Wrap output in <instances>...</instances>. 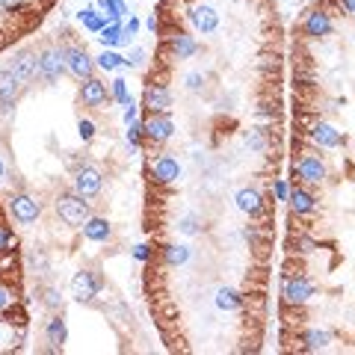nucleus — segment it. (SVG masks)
I'll use <instances>...</instances> for the list:
<instances>
[{"mask_svg": "<svg viewBox=\"0 0 355 355\" xmlns=\"http://www.w3.org/2000/svg\"><path fill=\"white\" fill-rule=\"evenodd\" d=\"M57 216L65 222V225L83 228V222L92 216V210H89V202L80 193H62L57 198Z\"/></svg>", "mask_w": 355, "mask_h": 355, "instance_id": "nucleus-1", "label": "nucleus"}, {"mask_svg": "<svg viewBox=\"0 0 355 355\" xmlns=\"http://www.w3.org/2000/svg\"><path fill=\"white\" fill-rule=\"evenodd\" d=\"M69 71L65 69V57L60 48H44L39 51V80H44L48 86L60 83V77Z\"/></svg>", "mask_w": 355, "mask_h": 355, "instance_id": "nucleus-2", "label": "nucleus"}, {"mask_svg": "<svg viewBox=\"0 0 355 355\" xmlns=\"http://www.w3.org/2000/svg\"><path fill=\"white\" fill-rule=\"evenodd\" d=\"M6 207H9V214H12V219L18 222V225H33V222L42 216V205L33 196H27V193L9 196Z\"/></svg>", "mask_w": 355, "mask_h": 355, "instance_id": "nucleus-3", "label": "nucleus"}, {"mask_svg": "<svg viewBox=\"0 0 355 355\" xmlns=\"http://www.w3.org/2000/svg\"><path fill=\"white\" fill-rule=\"evenodd\" d=\"M101 287H104V275L98 272V270H80L71 279V291H74V296L80 299V302L95 299L98 293H101Z\"/></svg>", "mask_w": 355, "mask_h": 355, "instance_id": "nucleus-4", "label": "nucleus"}, {"mask_svg": "<svg viewBox=\"0 0 355 355\" xmlns=\"http://www.w3.org/2000/svg\"><path fill=\"white\" fill-rule=\"evenodd\" d=\"M62 57H65V69H69V74L77 77V80H86V77L95 74V65L98 62L89 57L83 48H65Z\"/></svg>", "mask_w": 355, "mask_h": 355, "instance_id": "nucleus-5", "label": "nucleus"}, {"mask_svg": "<svg viewBox=\"0 0 355 355\" xmlns=\"http://www.w3.org/2000/svg\"><path fill=\"white\" fill-rule=\"evenodd\" d=\"M24 89L27 86L18 80V74L12 69H0V110H3V113L6 110H12Z\"/></svg>", "mask_w": 355, "mask_h": 355, "instance_id": "nucleus-6", "label": "nucleus"}, {"mask_svg": "<svg viewBox=\"0 0 355 355\" xmlns=\"http://www.w3.org/2000/svg\"><path fill=\"white\" fill-rule=\"evenodd\" d=\"M101 187H104V178L95 166H80L74 172V193H80L83 198H95L101 193Z\"/></svg>", "mask_w": 355, "mask_h": 355, "instance_id": "nucleus-7", "label": "nucleus"}, {"mask_svg": "<svg viewBox=\"0 0 355 355\" xmlns=\"http://www.w3.org/2000/svg\"><path fill=\"white\" fill-rule=\"evenodd\" d=\"M175 133V121L169 113H151V119L146 121V139L154 146H163L166 139H172Z\"/></svg>", "mask_w": 355, "mask_h": 355, "instance_id": "nucleus-8", "label": "nucleus"}, {"mask_svg": "<svg viewBox=\"0 0 355 355\" xmlns=\"http://www.w3.org/2000/svg\"><path fill=\"white\" fill-rule=\"evenodd\" d=\"M151 178L157 181L160 187H169V184H178V178H181V163H178L172 154H160L157 160L151 166Z\"/></svg>", "mask_w": 355, "mask_h": 355, "instance_id": "nucleus-9", "label": "nucleus"}, {"mask_svg": "<svg viewBox=\"0 0 355 355\" xmlns=\"http://www.w3.org/2000/svg\"><path fill=\"white\" fill-rule=\"evenodd\" d=\"M190 21H193V27L202 33V36H210V33H216L219 30V12L210 3H198L190 9Z\"/></svg>", "mask_w": 355, "mask_h": 355, "instance_id": "nucleus-10", "label": "nucleus"}, {"mask_svg": "<svg viewBox=\"0 0 355 355\" xmlns=\"http://www.w3.org/2000/svg\"><path fill=\"white\" fill-rule=\"evenodd\" d=\"M15 74H18V80L30 86L33 80H39V53H30V51H21L18 57L12 60V65H9Z\"/></svg>", "mask_w": 355, "mask_h": 355, "instance_id": "nucleus-11", "label": "nucleus"}, {"mask_svg": "<svg viewBox=\"0 0 355 355\" xmlns=\"http://www.w3.org/2000/svg\"><path fill=\"white\" fill-rule=\"evenodd\" d=\"M311 296H314V284H311L305 275H291V279H284V299L291 305H302Z\"/></svg>", "mask_w": 355, "mask_h": 355, "instance_id": "nucleus-12", "label": "nucleus"}, {"mask_svg": "<svg viewBox=\"0 0 355 355\" xmlns=\"http://www.w3.org/2000/svg\"><path fill=\"white\" fill-rule=\"evenodd\" d=\"M80 101L83 107H101L107 101V83H101L98 77L80 80Z\"/></svg>", "mask_w": 355, "mask_h": 355, "instance_id": "nucleus-13", "label": "nucleus"}, {"mask_svg": "<svg viewBox=\"0 0 355 355\" xmlns=\"http://www.w3.org/2000/svg\"><path fill=\"white\" fill-rule=\"evenodd\" d=\"M296 175L302 178L305 184H323L326 181V166L320 163V157H314V154H305L296 166Z\"/></svg>", "mask_w": 355, "mask_h": 355, "instance_id": "nucleus-14", "label": "nucleus"}, {"mask_svg": "<svg viewBox=\"0 0 355 355\" xmlns=\"http://www.w3.org/2000/svg\"><path fill=\"white\" fill-rule=\"evenodd\" d=\"M234 202L246 216H261L263 214V198H261V193L254 190V187H243V190H237Z\"/></svg>", "mask_w": 355, "mask_h": 355, "instance_id": "nucleus-15", "label": "nucleus"}, {"mask_svg": "<svg viewBox=\"0 0 355 355\" xmlns=\"http://www.w3.org/2000/svg\"><path fill=\"white\" fill-rule=\"evenodd\" d=\"M311 139H314L320 148H340L343 146V133L335 130L331 125H326V121L314 125V130H311Z\"/></svg>", "mask_w": 355, "mask_h": 355, "instance_id": "nucleus-16", "label": "nucleus"}, {"mask_svg": "<svg viewBox=\"0 0 355 355\" xmlns=\"http://www.w3.org/2000/svg\"><path fill=\"white\" fill-rule=\"evenodd\" d=\"M83 237L92 240V243H107L110 237H113V225L101 216H89L83 222Z\"/></svg>", "mask_w": 355, "mask_h": 355, "instance_id": "nucleus-17", "label": "nucleus"}, {"mask_svg": "<svg viewBox=\"0 0 355 355\" xmlns=\"http://www.w3.org/2000/svg\"><path fill=\"white\" fill-rule=\"evenodd\" d=\"M146 107L151 110V113H166V110L172 107V92L160 83H154L146 89Z\"/></svg>", "mask_w": 355, "mask_h": 355, "instance_id": "nucleus-18", "label": "nucleus"}, {"mask_svg": "<svg viewBox=\"0 0 355 355\" xmlns=\"http://www.w3.org/2000/svg\"><path fill=\"white\" fill-rule=\"evenodd\" d=\"M305 33L311 39H323L331 33V18L329 12H323V9H314L308 18H305Z\"/></svg>", "mask_w": 355, "mask_h": 355, "instance_id": "nucleus-19", "label": "nucleus"}, {"mask_svg": "<svg viewBox=\"0 0 355 355\" xmlns=\"http://www.w3.org/2000/svg\"><path fill=\"white\" fill-rule=\"evenodd\" d=\"M169 48H172V53L178 60H190L193 53L198 51V44H196L193 36H187V33H175V36L169 39Z\"/></svg>", "mask_w": 355, "mask_h": 355, "instance_id": "nucleus-20", "label": "nucleus"}, {"mask_svg": "<svg viewBox=\"0 0 355 355\" xmlns=\"http://www.w3.org/2000/svg\"><path fill=\"white\" fill-rule=\"evenodd\" d=\"M287 202H291V210L296 216H305V214H314V196L305 193V190H291V196H287Z\"/></svg>", "mask_w": 355, "mask_h": 355, "instance_id": "nucleus-21", "label": "nucleus"}, {"mask_svg": "<svg viewBox=\"0 0 355 355\" xmlns=\"http://www.w3.org/2000/svg\"><path fill=\"white\" fill-rule=\"evenodd\" d=\"M69 340V326H65L62 317H51L48 323V343L53 349H62V343Z\"/></svg>", "mask_w": 355, "mask_h": 355, "instance_id": "nucleus-22", "label": "nucleus"}, {"mask_svg": "<svg viewBox=\"0 0 355 355\" xmlns=\"http://www.w3.org/2000/svg\"><path fill=\"white\" fill-rule=\"evenodd\" d=\"M305 349L308 352H317V349H326L329 343H331V331H326V329H311V331H305Z\"/></svg>", "mask_w": 355, "mask_h": 355, "instance_id": "nucleus-23", "label": "nucleus"}, {"mask_svg": "<svg viewBox=\"0 0 355 355\" xmlns=\"http://www.w3.org/2000/svg\"><path fill=\"white\" fill-rule=\"evenodd\" d=\"M77 18H80V24L89 30V33H101L104 27H107V21H104V15L98 12L95 6H86L83 12H77Z\"/></svg>", "mask_w": 355, "mask_h": 355, "instance_id": "nucleus-24", "label": "nucleus"}, {"mask_svg": "<svg viewBox=\"0 0 355 355\" xmlns=\"http://www.w3.org/2000/svg\"><path fill=\"white\" fill-rule=\"evenodd\" d=\"M240 305H243V299L234 287H219L216 291V308L219 311H237Z\"/></svg>", "mask_w": 355, "mask_h": 355, "instance_id": "nucleus-25", "label": "nucleus"}, {"mask_svg": "<svg viewBox=\"0 0 355 355\" xmlns=\"http://www.w3.org/2000/svg\"><path fill=\"white\" fill-rule=\"evenodd\" d=\"M121 21H110V24L98 33V39H101L104 48H116V44H121Z\"/></svg>", "mask_w": 355, "mask_h": 355, "instance_id": "nucleus-26", "label": "nucleus"}, {"mask_svg": "<svg viewBox=\"0 0 355 355\" xmlns=\"http://www.w3.org/2000/svg\"><path fill=\"white\" fill-rule=\"evenodd\" d=\"M163 261L169 263V266H184L187 261H190V246H166L163 249Z\"/></svg>", "mask_w": 355, "mask_h": 355, "instance_id": "nucleus-27", "label": "nucleus"}, {"mask_svg": "<svg viewBox=\"0 0 355 355\" xmlns=\"http://www.w3.org/2000/svg\"><path fill=\"white\" fill-rule=\"evenodd\" d=\"M121 65H125V57H119V53L110 51V48H104L101 57H98V69H104V71H116Z\"/></svg>", "mask_w": 355, "mask_h": 355, "instance_id": "nucleus-28", "label": "nucleus"}, {"mask_svg": "<svg viewBox=\"0 0 355 355\" xmlns=\"http://www.w3.org/2000/svg\"><path fill=\"white\" fill-rule=\"evenodd\" d=\"M178 231H181V234H190V237H196V234H202V219L198 216H184L181 222H178Z\"/></svg>", "mask_w": 355, "mask_h": 355, "instance_id": "nucleus-29", "label": "nucleus"}, {"mask_svg": "<svg viewBox=\"0 0 355 355\" xmlns=\"http://www.w3.org/2000/svg\"><path fill=\"white\" fill-rule=\"evenodd\" d=\"M42 302H44V308L60 311L62 308V293L57 291V287H44V291H42Z\"/></svg>", "mask_w": 355, "mask_h": 355, "instance_id": "nucleus-30", "label": "nucleus"}, {"mask_svg": "<svg viewBox=\"0 0 355 355\" xmlns=\"http://www.w3.org/2000/svg\"><path fill=\"white\" fill-rule=\"evenodd\" d=\"M113 98H116V101H119L121 107H128V104L133 101L130 92H128V80H121V77H116V80H113Z\"/></svg>", "mask_w": 355, "mask_h": 355, "instance_id": "nucleus-31", "label": "nucleus"}, {"mask_svg": "<svg viewBox=\"0 0 355 355\" xmlns=\"http://www.w3.org/2000/svg\"><path fill=\"white\" fill-rule=\"evenodd\" d=\"M142 137H146V121H130V125H128V142L133 148H139Z\"/></svg>", "mask_w": 355, "mask_h": 355, "instance_id": "nucleus-32", "label": "nucleus"}, {"mask_svg": "<svg viewBox=\"0 0 355 355\" xmlns=\"http://www.w3.org/2000/svg\"><path fill=\"white\" fill-rule=\"evenodd\" d=\"M184 86L190 89V92H202L205 89V74H198V71H190L184 77Z\"/></svg>", "mask_w": 355, "mask_h": 355, "instance_id": "nucleus-33", "label": "nucleus"}, {"mask_svg": "<svg viewBox=\"0 0 355 355\" xmlns=\"http://www.w3.org/2000/svg\"><path fill=\"white\" fill-rule=\"evenodd\" d=\"M77 133H80L83 142H92L95 139V125L89 119H80V121H77Z\"/></svg>", "mask_w": 355, "mask_h": 355, "instance_id": "nucleus-34", "label": "nucleus"}, {"mask_svg": "<svg viewBox=\"0 0 355 355\" xmlns=\"http://www.w3.org/2000/svg\"><path fill=\"white\" fill-rule=\"evenodd\" d=\"M142 60H146V51H142V48H133L130 57H125V65H142Z\"/></svg>", "mask_w": 355, "mask_h": 355, "instance_id": "nucleus-35", "label": "nucleus"}, {"mask_svg": "<svg viewBox=\"0 0 355 355\" xmlns=\"http://www.w3.org/2000/svg\"><path fill=\"white\" fill-rule=\"evenodd\" d=\"M246 142H249V148H254V151H261V148H263V137H261L258 130H254V133H249V137H246Z\"/></svg>", "mask_w": 355, "mask_h": 355, "instance_id": "nucleus-36", "label": "nucleus"}, {"mask_svg": "<svg viewBox=\"0 0 355 355\" xmlns=\"http://www.w3.org/2000/svg\"><path fill=\"white\" fill-rule=\"evenodd\" d=\"M133 258H137V261H148V258H151V252H148L146 243H139V246H133Z\"/></svg>", "mask_w": 355, "mask_h": 355, "instance_id": "nucleus-37", "label": "nucleus"}, {"mask_svg": "<svg viewBox=\"0 0 355 355\" xmlns=\"http://www.w3.org/2000/svg\"><path fill=\"white\" fill-rule=\"evenodd\" d=\"M287 196H291L287 184L284 181H275V198H279V202H287Z\"/></svg>", "mask_w": 355, "mask_h": 355, "instance_id": "nucleus-38", "label": "nucleus"}, {"mask_svg": "<svg viewBox=\"0 0 355 355\" xmlns=\"http://www.w3.org/2000/svg\"><path fill=\"white\" fill-rule=\"evenodd\" d=\"M121 119H125V125H130V121H137V104L130 101V104L125 107V116H121Z\"/></svg>", "mask_w": 355, "mask_h": 355, "instance_id": "nucleus-39", "label": "nucleus"}, {"mask_svg": "<svg viewBox=\"0 0 355 355\" xmlns=\"http://www.w3.org/2000/svg\"><path fill=\"white\" fill-rule=\"evenodd\" d=\"M9 243H12V234H9L6 228H0V252L9 249Z\"/></svg>", "mask_w": 355, "mask_h": 355, "instance_id": "nucleus-40", "label": "nucleus"}, {"mask_svg": "<svg viewBox=\"0 0 355 355\" xmlns=\"http://www.w3.org/2000/svg\"><path fill=\"white\" fill-rule=\"evenodd\" d=\"M21 3H24V0H0V6L3 9H18Z\"/></svg>", "mask_w": 355, "mask_h": 355, "instance_id": "nucleus-41", "label": "nucleus"}, {"mask_svg": "<svg viewBox=\"0 0 355 355\" xmlns=\"http://www.w3.org/2000/svg\"><path fill=\"white\" fill-rule=\"evenodd\" d=\"M9 305V291H6V287H0V311H3Z\"/></svg>", "mask_w": 355, "mask_h": 355, "instance_id": "nucleus-42", "label": "nucleus"}, {"mask_svg": "<svg viewBox=\"0 0 355 355\" xmlns=\"http://www.w3.org/2000/svg\"><path fill=\"white\" fill-rule=\"evenodd\" d=\"M340 6L347 9V12H352V15H355V0H340Z\"/></svg>", "mask_w": 355, "mask_h": 355, "instance_id": "nucleus-43", "label": "nucleus"}, {"mask_svg": "<svg viewBox=\"0 0 355 355\" xmlns=\"http://www.w3.org/2000/svg\"><path fill=\"white\" fill-rule=\"evenodd\" d=\"M146 24H148V30H157V27H160V24H157V18H154V15L146 21Z\"/></svg>", "mask_w": 355, "mask_h": 355, "instance_id": "nucleus-44", "label": "nucleus"}, {"mask_svg": "<svg viewBox=\"0 0 355 355\" xmlns=\"http://www.w3.org/2000/svg\"><path fill=\"white\" fill-rule=\"evenodd\" d=\"M6 178V166H3V160H0V181Z\"/></svg>", "mask_w": 355, "mask_h": 355, "instance_id": "nucleus-45", "label": "nucleus"}]
</instances>
